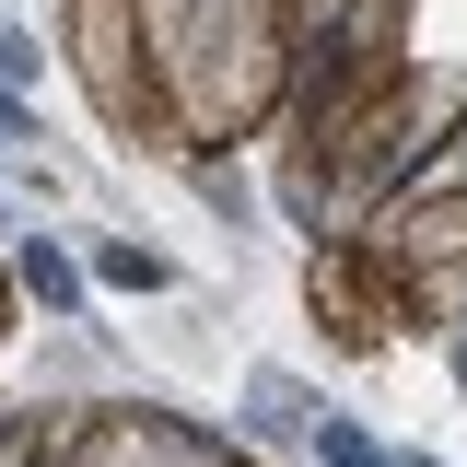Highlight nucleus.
I'll list each match as a JSON object with an SVG mask.
<instances>
[{"label": "nucleus", "instance_id": "nucleus-1", "mask_svg": "<svg viewBox=\"0 0 467 467\" xmlns=\"http://www.w3.org/2000/svg\"><path fill=\"white\" fill-rule=\"evenodd\" d=\"M327 467H374V456H362V432H339V420H327Z\"/></svg>", "mask_w": 467, "mask_h": 467}]
</instances>
